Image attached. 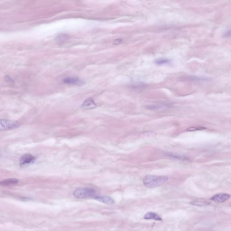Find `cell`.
I'll use <instances>...</instances> for the list:
<instances>
[{
	"label": "cell",
	"mask_w": 231,
	"mask_h": 231,
	"mask_svg": "<svg viewBox=\"0 0 231 231\" xmlns=\"http://www.w3.org/2000/svg\"><path fill=\"white\" fill-rule=\"evenodd\" d=\"M168 180L166 176L148 175L143 179V183L146 187L149 188H155L163 185Z\"/></svg>",
	"instance_id": "6da1fadb"
},
{
	"label": "cell",
	"mask_w": 231,
	"mask_h": 231,
	"mask_svg": "<svg viewBox=\"0 0 231 231\" xmlns=\"http://www.w3.org/2000/svg\"><path fill=\"white\" fill-rule=\"evenodd\" d=\"M96 193V190L94 188L85 187L76 190L73 192V195L76 198L84 199L93 197Z\"/></svg>",
	"instance_id": "7a4b0ae2"
},
{
	"label": "cell",
	"mask_w": 231,
	"mask_h": 231,
	"mask_svg": "<svg viewBox=\"0 0 231 231\" xmlns=\"http://www.w3.org/2000/svg\"><path fill=\"white\" fill-rule=\"evenodd\" d=\"M20 124L16 122L1 119L0 121V129L1 131H7L17 128Z\"/></svg>",
	"instance_id": "3957f363"
},
{
	"label": "cell",
	"mask_w": 231,
	"mask_h": 231,
	"mask_svg": "<svg viewBox=\"0 0 231 231\" xmlns=\"http://www.w3.org/2000/svg\"><path fill=\"white\" fill-rule=\"evenodd\" d=\"M35 157L32 155L27 153L21 157L20 160V165L21 167L28 165L34 162Z\"/></svg>",
	"instance_id": "277c9868"
},
{
	"label": "cell",
	"mask_w": 231,
	"mask_h": 231,
	"mask_svg": "<svg viewBox=\"0 0 231 231\" xmlns=\"http://www.w3.org/2000/svg\"><path fill=\"white\" fill-rule=\"evenodd\" d=\"M230 198V195L229 194L226 193H219L212 196L211 198L210 199L212 201L215 202L222 203L228 201Z\"/></svg>",
	"instance_id": "5b68a950"
},
{
	"label": "cell",
	"mask_w": 231,
	"mask_h": 231,
	"mask_svg": "<svg viewBox=\"0 0 231 231\" xmlns=\"http://www.w3.org/2000/svg\"><path fill=\"white\" fill-rule=\"evenodd\" d=\"M97 107L96 103L92 98H88L86 99L81 105V109L83 110H88L94 109Z\"/></svg>",
	"instance_id": "8992f818"
},
{
	"label": "cell",
	"mask_w": 231,
	"mask_h": 231,
	"mask_svg": "<svg viewBox=\"0 0 231 231\" xmlns=\"http://www.w3.org/2000/svg\"><path fill=\"white\" fill-rule=\"evenodd\" d=\"M94 199L98 201L105 204L107 205H111L114 203V201L109 196H96L94 197Z\"/></svg>",
	"instance_id": "52a82bcc"
},
{
	"label": "cell",
	"mask_w": 231,
	"mask_h": 231,
	"mask_svg": "<svg viewBox=\"0 0 231 231\" xmlns=\"http://www.w3.org/2000/svg\"><path fill=\"white\" fill-rule=\"evenodd\" d=\"M63 82L71 85H81L83 84L82 81L77 78H67L64 79Z\"/></svg>",
	"instance_id": "ba28073f"
},
{
	"label": "cell",
	"mask_w": 231,
	"mask_h": 231,
	"mask_svg": "<svg viewBox=\"0 0 231 231\" xmlns=\"http://www.w3.org/2000/svg\"><path fill=\"white\" fill-rule=\"evenodd\" d=\"M19 180L16 178H9L1 181L0 182L1 185L3 186H10L15 185L18 183Z\"/></svg>",
	"instance_id": "9c48e42d"
},
{
	"label": "cell",
	"mask_w": 231,
	"mask_h": 231,
	"mask_svg": "<svg viewBox=\"0 0 231 231\" xmlns=\"http://www.w3.org/2000/svg\"><path fill=\"white\" fill-rule=\"evenodd\" d=\"M144 219L146 220H155L156 221H162V219L158 214L153 212H148L144 216Z\"/></svg>",
	"instance_id": "30bf717a"
},
{
	"label": "cell",
	"mask_w": 231,
	"mask_h": 231,
	"mask_svg": "<svg viewBox=\"0 0 231 231\" xmlns=\"http://www.w3.org/2000/svg\"><path fill=\"white\" fill-rule=\"evenodd\" d=\"M168 107V106L164 104H158L152 105L148 107V109H149L155 111L165 110Z\"/></svg>",
	"instance_id": "8fae6325"
},
{
	"label": "cell",
	"mask_w": 231,
	"mask_h": 231,
	"mask_svg": "<svg viewBox=\"0 0 231 231\" xmlns=\"http://www.w3.org/2000/svg\"><path fill=\"white\" fill-rule=\"evenodd\" d=\"M190 204L191 205L196 206H204L209 205V203H208V202L206 201H193L191 202Z\"/></svg>",
	"instance_id": "7c38bea8"
},
{
	"label": "cell",
	"mask_w": 231,
	"mask_h": 231,
	"mask_svg": "<svg viewBox=\"0 0 231 231\" xmlns=\"http://www.w3.org/2000/svg\"><path fill=\"white\" fill-rule=\"evenodd\" d=\"M170 63V60L168 59H158L156 60H155V63L156 64L160 65L166 64L169 63Z\"/></svg>",
	"instance_id": "4fadbf2b"
},
{
	"label": "cell",
	"mask_w": 231,
	"mask_h": 231,
	"mask_svg": "<svg viewBox=\"0 0 231 231\" xmlns=\"http://www.w3.org/2000/svg\"><path fill=\"white\" fill-rule=\"evenodd\" d=\"M168 155L170 157H173V158H174V159H177V160H187V158L185 157L175 155V154H173V153H168Z\"/></svg>",
	"instance_id": "5bb4252c"
},
{
	"label": "cell",
	"mask_w": 231,
	"mask_h": 231,
	"mask_svg": "<svg viewBox=\"0 0 231 231\" xmlns=\"http://www.w3.org/2000/svg\"><path fill=\"white\" fill-rule=\"evenodd\" d=\"M223 37L224 38H231V28L228 29L227 30L223 33Z\"/></svg>",
	"instance_id": "9a60e30c"
},
{
	"label": "cell",
	"mask_w": 231,
	"mask_h": 231,
	"mask_svg": "<svg viewBox=\"0 0 231 231\" xmlns=\"http://www.w3.org/2000/svg\"><path fill=\"white\" fill-rule=\"evenodd\" d=\"M203 129V128H197L195 127H189L187 129V131H197V130H202Z\"/></svg>",
	"instance_id": "2e32d148"
},
{
	"label": "cell",
	"mask_w": 231,
	"mask_h": 231,
	"mask_svg": "<svg viewBox=\"0 0 231 231\" xmlns=\"http://www.w3.org/2000/svg\"><path fill=\"white\" fill-rule=\"evenodd\" d=\"M122 39H116V40L115 41L114 44H120V43H122Z\"/></svg>",
	"instance_id": "e0dca14e"
}]
</instances>
